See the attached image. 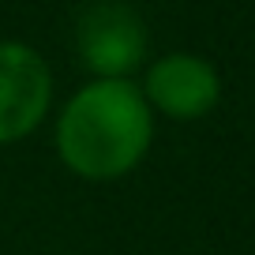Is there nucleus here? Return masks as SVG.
Wrapping results in <instances>:
<instances>
[{
	"label": "nucleus",
	"mask_w": 255,
	"mask_h": 255,
	"mask_svg": "<svg viewBox=\"0 0 255 255\" xmlns=\"http://www.w3.org/2000/svg\"><path fill=\"white\" fill-rule=\"evenodd\" d=\"M53 109V72L34 45L0 38V146L30 139Z\"/></svg>",
	"instance_id": "f03ea898"
},
{
	"label": "nucleus",
	"mask_w": 255,
	"mask_h": 255,
	"mask_svg": "<svg viewBox=\"0 0 255 255\" xmlns=\"http://www.w3.org/2000/svg\"><path fill=\"white\" fill-rule=\"evenodd\" d=\"M154 143V109L135 79H90L60 105L53 146L60 165L90 184L120 180Z\"/></svg>",
	"instance_id": "f257e3e1"
},
{
	"label": "nucleus",
	"mask_w": 255,
	"mask_h": 255,
	"mask_svg": "<svg viewBox=\"0 0 255 255\" xmlns=\"http://www.w3.org/2000/svg\"><path fill=\"white\" fill-rule=\"evenodd\" d=\"M143 90L146 105L169 120H199L218 109L222 102V72L218 64L199 53H165L143 68Z\"/></svg>",
	"instance_id": "7ed1b4c3"
},
{
	"label": "nucleus",
	"mask_w": 255,
	"mask_h": 255,
	"mask_svg": "<svg viewBox=\"0 0 255 255\" xmlns=\"http://www.w3.org/2000/svg\"><path fill=\"white\" fill-rule=\"evenodd\" d=\"M75 49L94 79H131L146 60V23L128 4L105 0L79 19Z\"/></svg>",
	"instance_id": "20e7f679"
}]
</instances>
